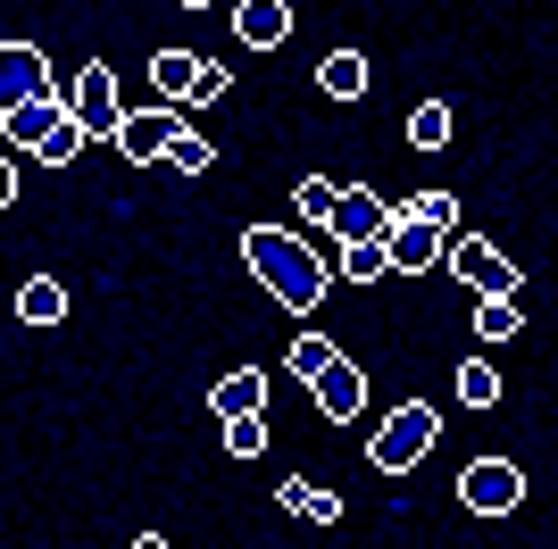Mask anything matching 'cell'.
<instances>
[{
  "mask_svg": "<svg viewBox=\"0 0 558 549\" xmlns=\"http://www.w3.org/2000/svg\"><path fill=\"white\" fill-rule=\"evenodd\" d=\"M517 325H525V308H517V300H475V342H509Z\"/></svg>",
  "mask_w": 558,
  "mask_h": 549,
  "instance_id": "ffe728a7",
  "label": "cell"
},
{
  "mask_svg": "<svg viewBox=\"0 0 558 549\" xmlns=\"http://www.w3.org/2000/svg\"><path fill=\"white\" fill-rule=\"evenodd\" d=\"M450 267H459V283H466L475 300H517V267L492 251V242H475V233H459V242H450Z\"/></svg>",
  "mask_w": 558,
  "mask_h": 549,
  "instance_id": "5b68a950",
  "label": "cell"
},
{
  "mask_svg": "<svg viewBox=\"0 0 558 549\" xmlns=\"http://www.w3.org/2000/svg\"><path fill=\"white\" fill-rule=\"evenodd\" d=\"M125 549H175V541H167V533H134Z\"/></svg>",
  "mask_w": 558,
  "mask_h": 549,
  "instance_id": "83f0119b",
  "label": "cell"
},
{
  "mask_svg": "<svg viewBox=\"0 0 558 549\" xmlns=\"http://www.w3.org/2000/svg\"><path fill=\"white\" fill-rule=\"evenodd\" d=\"M392 217H400V208H392V200H375L367 183H359V192H342V208H333V225H326V233H342V251H350V242H384V233H392Z\"/></svg>",
  "mask_w": 558,
  "mask_h": 549,
  "instance_id": "9c48e42d",
  "label": "cell"
},
{
  "mask_svg": "<svg viewBox=\"0 0 558 549\" xmlns=\"http://www.w3.org/2000/svg\"><path fill=\"white\" fill-rule=\"evenodd\" d=\"M317 91H326V100H359V91H367V59H359V50H333L326 68H317Z\"/></svg>",
  "mask_w": 558,
  "mask_h": 549,
  "instance_id": "e0dca14e",
  "label": "cell"
},
{
  "mask_svg": "<svg viewBox=\"0 0 558 549\" xmlns=\"http://www.w3.org/2000/svg\"><path fill=\"white\" fill-rule=\"evenodd\" d=\"M68 109H75V125H84L93 142H117V134H125V100H117V75L100 68V59L68 84Z\"/></svg>",
  "mask_w": 558,
  "mask_h": 549,
  "instance_id": "277c9868",
  "label": "cell"
},
{
  "mask_svg": "<svg viewBox=\"0 0 558 549\" xmlns=\"http://www.w3.org/2000/svg\"><path fill=\"white\" fill-rule=\"evenodd\" d=\"M17 317L25 325H59L68 317V283H59V274H34V283L17 292Z\"/></svg>",
  "mask_w": 558,
  "mask_h": 549,
  "instance_id": "2e32d148",
  "label": "cell"
},
{
  "mask_svg": "<svg viewBox=\"0 0 558 549\" xmlns=\"http://www.w3.org/2000/svg\"><path fill=\"white\" fill-rule=\"evenodd\" d=\"M84 142H93V134H84V125H75V117H68V125H59V134H50L43 150H34V159H43V167H68L75 150H84Z\"/></svg>",
  "mask_w": 558,
  "mask_h": 549,
  "instance_id": "484cf974",
  "label": "cell"
},
{
  "mask_svg": "<svg viewBox=\"0 0 558 549\" xmlns=\"http://www.w3.org/2000/svg\"><path fill=\"white\" fill-rule=\"evenodd\" d=\"M175 134H184V117H175V109H159V117H125L117 150H125L134 167H150V159H167V142H175Z\"/></svg>",
  "mask_w": 558,
  "mask_h": 549,
  "instance_id": "7c38bea8",
  "label": "cell"
},
{
  "mask_svg": "<svg viewBox=\"0 0 558 549\" xmlns=\"http://www.w3.org/2000/svg\"><path fill=\"white\" fill-rule=\"evenodd\" d=\"M68 100H59V91H43V100H17V109H0V134L17 142V150H43L50 134H59V125H68Z\"/></svg>",
  "mask_w": 558,
  "mask_h": 549,
  "instance_id": "ba28073f",
  "label": "cell"
},
{
  "mask_svg": "<svg viewBox=\"0 0 558 549\" xmlns=\"http://www.w3.org/2000/svg\"><path fill=\"white\" fill-rule=\"evenodd\" d=\"M242 267H251L258 283H267V292L292 308V317H308V308L326 300V283H333L326 258L308 251L301 233H283V225H251V233H242Z\"/></svg>",
  "mask_w": 558,
  "mask_h": 549,
  "instance_id": "6da1fadb",
  "label": "cell"
},
{
  "mask_svg": "<svg viewBox=\"0 0 558 549\" xmlns=\"http://www.w3.org/2000/svg\"><path fill=\"white\" fill-rule=\"evenodd\" d=\"M459 400H466V408H492V400H500V366H492V358H466L459 366Z\"/></svg>",
  "mask_w": 558,
  "mask_h": 549,
  "instance_id": "44dd1931",
  "label": "cell"
},
{
  "mask_svg": "<svg viewBox=\"0 0 558 549\" xmlns=\"http://www.w3.org/2000/svg\"><path fill=\"white\" fill-rule=\"evenodd\" d=\"M226 450L233 457H258V450H267V416H226Z\"/></svg>",
  "mask_w": 558,
  "mask_h": 549,
  "instance_id": "d4e9b609",
  "label": "cell"
},
{
  "mask_svg": "<svg viewBox=\"0 0 558 549\" xmlns=\"http://www.w3.org/2000/svg\"><path fill=\"white\" fill-rule=\"evenodd\" d=\"M333 358H342V350H333V342H326V333H301V342L283 350V366H292V375H301V383H317V375H326V366H333Z\"/></svg>",
  "mask_w": 558,
  "mask_h": 549,
  "instance_id": "d6986e66",
  "label": "cell"
},
{
  "mask_svg": "<svg viewBox=\"0 0 558 549\" xmlns=\"http://www.w3.org/2000/svg\"><path fill=\"white\" fill-rule=\"evenodd\" d=\"M459 500L475 508V516H509V508L525 500V475H517L509 457H475V466L459 475Z\"/></svg>",
  "mask_w": 558,
  "mask_h": 549,
  "instance_id": "8992f818",
  "label": "cell"
},
{
  "mask_svg": "<svg viewBox=\"0 0 558 549\" xmlns=\"http://www.w3.org/2000/svg\"><path fill=\"white\" fill-rule=\"evenodd\" d=\"M184 9H209V0H184Z\"/></svg>",
  "mask_w": 558,
  "mask_h": 549,
  "instance_id": "f1b7e54d",
  "label": "cell"
},
{
  "mask_svg": "<svg viewBox=\"0 0 558 549\" xmlns=\"http://www.w3.org/2000/svg\"><path fill=\"white\" fill-rule=\"evenodd\" d=\"M276 500L292 508L301 525H342V491H333V483H301V475H292V483L276 491Z\"/></svg>",
  "mask_w": 558,
  "mask_h": 549,
  "instance_id": "9a60e30c",
  "label": "cell"
},
{
  "mask_svg": "<svg viewBox=\"0 0 558 549\" xmlns=\"http://www.w3.org/2000/svg\"><path fill=\"white\" fill-rule=\"evenodd\" d=\"M434 441H442V416L425 408V400H409V408H392L384 425H375L367 457H375V475H409V466L434 457Z\"/></svg>",
  "mask_w": 558,
  "mask_h": 549,
  "instance_id": "7a4b0ae2",
  "label": "cell"
},
{
  "mask_svg": "<svg viewBox=\"0 0 558 549\" xmlns=\"http://www.w3.org/2000/svg\"><path fill=\"white\" fill-rule=\"evenodd\" d=\"M333 208H342V183L333 175H301V217L308 225H333Z\"/></svg>",
  "mask_w": 558,
  "mask_h": 549,
  "instance_id": "7402d4cb",
  "label": "cell"
},
{
  "mask_svg": "<svg viewBox=\"0 0 558 549\" xmlns=\"http://www.w3.org/2000/svg\"><path fill=\"white\" fill-rule=\"evenodd\" d=\"M384 251H392L400 274H417V267H434V258H450V225H434V217H417V208H400L392 233H384Z\"/></svg>",
  "mask_w": 558,
  "mask_h": 549,
  "instance_id": "52a82bcc",
  "label": "cell"
},
{
  "mask_svg": "<svg viewBox=\"0 0 558 549\" xmlns=\"http://www.w3.org/2000/svg\"><path fill=\"white\" fill-rule=\"evenodd\" d=\"M409 142H417V150H442V142H450V109H442V100H425V109L409 117Z\"/></svg>",
  "mask_w": 558,
  "mask_h": 549,
  "instance_id": "603a6c76",
  "label": "cell"
},
{
  "mask_svg": "<svg viewBox=\"0 0 558 549\" xmlns=\"http://www.w3.org/2000/svg\"><path fill=\"white\" fill-rule=\"evenodd\" d=\"M150 84H159V100L175 109H209V100H226V68L217 59H201V50H159L150 59Z\"/></svg>",
  "mask_w": 558,
  "mask_h": 549,
  "instance_id": "3957f363",
  "label": "cell"
},
{
  "mask_svg": "<svg viewBox=\"0 0 558 549\" xmlns=\"http://www.w3.org/2000/svg\"><path fill=\"white\" fill-rule=\"evenodd\" d=\"M384 267H392V251H384V242H350V251H342V274H350V283H375Z\"/></svg>",
  "mask_w": 558,
  "mask_h": 549,
  "instance_id": "cb8c5ba5",
  "label": "cell"
},
{
  "mask_svg": "<svg viewBox=\"0 0 558 549\" xmlns=\"http://www.w3.org/2000/svg\"><path fill=\"white\" fill-rule=\"evenodd\" d=\"M308 391H317V408H326L333 425H350V416L367 408V375H359V358H333V366H326V375H317Z\"/></svg>",
  "mask_w": 558,
  "mask_h": 549,
  "instance_id": "8fae6325",
  "label": "cell"
},
{
  "mask_svg": "<svg viewBox=\"0 0 558 549\" xmlns=\"http://www.w3.org/2000/svg\"><path fill=\"white\" fill-rule=\"evenodd\" d=\"M167 167H175V175H209V167H217V142L201 134V125H184V134L167 142Z\"/></svg>",
  "mask_w": 558,
  "mask_h": 549,
  "instance_id": "ac0fdd59",
  "label": "cell"
},
{
  "mask_svg": "<svg viewBox=\"0 0 558 549\" xmlns=\"http://www.w3.org/2000/svg\"><path fill=\"white\" fill-rule=\"evenodd\" d=\"M50 91V59L34 42H9L0 50V109H17V100H43Z\"/></svg>",
  "mask_w": 558,
  "mask_h": 549,
  "instance_id": "30bf717a",
  "label": "cell"
},
{
  "mask_svg": "<svg viewBox=\"0 0 558 549\" xmlns=\"http://www.w3.org/2000/svg\"><path fill=\"white\" fill-rule=\"evenodd\" d=\"M233 34H242L251 50H283L292 9H283V0H233Z\"/></svg>",
  "mask_w": 558,
  "mask_h": 549,
  "instance_id": "4fadbf2b",
  "label": "cell"
},
{
  "mask_svg": "<svg viewBox=\"0 0 558 549\" xmlns=\"http://www.w3.org/2000/svg\"><path fill=\"white\" fill-rule=\"evenodd\" d=\"M209 408H217V425H226V416H258L267 408V366H233L226 383L209 391Z\"/></svg>",
  "mask_w": 558,
  "mask_h": 549,
  "instance_id": "5bb4252c",
  "label": "cell"
},
{
  "mask_svg": "<svg viewBox=\"0 0 558 549\" xmlns=\"http://www.w3.org/2000/svg\"><path fill=\"white\" fill-rule=\"evenodd\" d=\"M409 208H417V217H434V225H450V233H459V200H450V192H417Z\"/></svg>",
  "mask_w": 558,
  "mask_h": 549,
  "instance_id": "4316f807",
  "label": "cell"
}]
</instances>
